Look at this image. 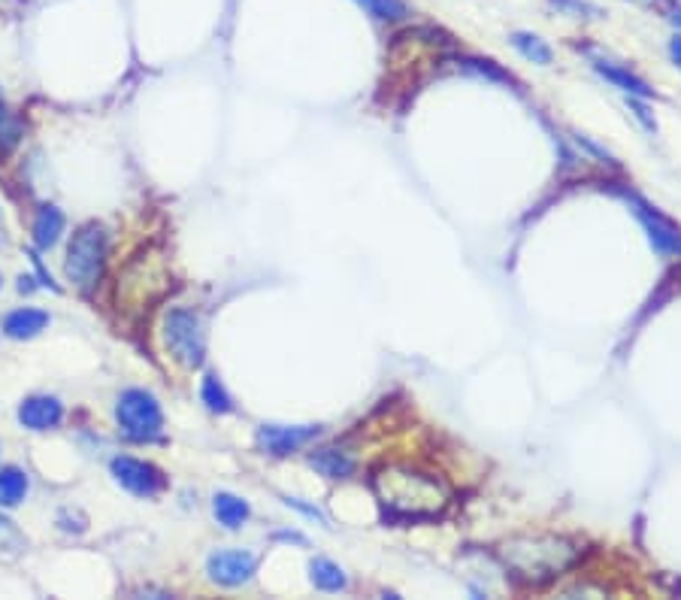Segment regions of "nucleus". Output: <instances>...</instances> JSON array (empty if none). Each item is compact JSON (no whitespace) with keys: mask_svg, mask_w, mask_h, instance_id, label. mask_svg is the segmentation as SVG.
Instances as JSON below:
<instances>
[{"mask_svg":"<svg viewBox=\"0 0 681 600\" xmlns=\"http://www.w3.org/2000/svg\"><path fill=\"white\" fill-rule=\"evenodd\" d=\"M373 491L379 497L388 522L436 519L448 504V491L436 476L403 467V464H388V467L376 470Z\"/></svg>","mask_w":681,"mask_h":600,"instance_id":"f257e3e1","label":"nucleus"},{"mask_svg":"<svg viewBox=\"0 0 681 600\" xmlns=\"http://www.w3.org/2000/svg\"><path fill=\"white\" fill-rule=\"evenodd\" d=\"M497 555L515 582L545 585L576 564L579 546L570 537H557V534H524V537L506 540L497 549Z\"/></svg>","mask_w":681,"mask_h":600,"instance_id":"f03ea898","label":"nucleus"},{"mask_svg":"<svg viewBox=\"0 0 681 600\" xmlns=\"http://www.w3.org/2000/svg\"><path fill=\"white\" fill-rule=\"evenodd\" d=\"M103 264H106V231L94 222L82 225L73 234L64 258V273L70 285L82 294H91L103 276Z\"/></svg>","mask_w":681,"mask_h":600,"instance_id":"7ed1b4c3","label":"nucleus"},{"mask_svg":"<svg viewBox=\"0 0 681 600\" xmlns=\"http://www.w3.org/2000/svg\"><path fill=\"white\" fill-rule=\"evenodd\" d=\"M116 419H119V428L128 440H137V443H146V440H155L161 437V428H164V413H161V404L155 400V394L143 391V388H128L119 404H116Z\"/></svg>","mask_w":681,"mask_h":600,"instance_id":"20e7f679","label":"nucleus"},{"mask_svg":"<svg viewBox=\"0 0 681 600\" xmlns=\"http://www.w3.org/2000/svg\"><path fill=\"white\" fill-rule=\"evenodd\" d=\"M164 343L179 364L200 367L206 358V331L200 316L191 310H170L164 319Z\"/></svg>","mask_w":681,"mask_h":600,"instance_id":"39448f33","label":"nucleus"},{"mask_svg":"<svg viewBox=\"0 0 681 600\" xmlns=\"http://www.w3.org/2000/svg\"><path fill=\"white\" fill-rule=\"evenodd\" d=\"M627 200H630V207H633L636 219L642 222V228L648 231L651 246H654L660 255H678V258H681V228H678L672 219H666L657 207L645 204L642 197L630 194Z\"/></svg>","mask_w":681,"mask_h":600,"instance_id":"423d86ee","label":"nucleus"},{"mask_svg":"<svg viewBox=\"0 0 681 600\" xmlns=\"http://www.w3.org/2000/svg\"><path fill=\"white\" fill-rule=\"evenodd\" d=\"M112 476H116V482L125 491H131L137 497H155L167 488V476L155 464L140 461V458H128V455L112 461Z\"/></svg>","mask_w":681,"mask_h":600,"instance_id":"0eeeda50","label":"nucleus"},{"mask_svg":"<svg viewBox=\"0 0 681 600\" xmlns=\"http://www.w3.org/2000/svg\"><path fill=\"white\" fill-rule=\"evenodd\" d=\"M255 570H258V558L243 549H224V552L209 555V561H206L209 579L218 585H227V588L246 585L255 576Z\"/></svg>","mask_w":681,"mask_h":600,"instance_id":"6e6552de","label":"nucleus"},{"mask_svg":"<svg viewBox=\"0 0 681 600\" xmlns=\"http://www.w3.org/2000/svg\"><path fill=\"white\" fill-rule=\"evenodd\" d=\"M321 434L318 425H261L258 428V449L276 458L294 455L306 443H312Z\"/></svg>","mask_w":681,"mask_h":600,"instance_id":"1a4fd4ad","label":"nucleus"},{"mask_svg":"<svg viewBox=\"0 0 681 600\" xmlns=\"http://www.w3.org/2000/svg\"><path fill=\"white\" fill-rule=\"evenodd\" d=\"M64 419V404L49 394H34L19 407V422L31 431H52Z\"/></svg>","mask_w":681,"mask_h":600,"instance_id":"9d476101","label":"nucleus"},{"mask_svg":"<svg viewBox=\"0 0 681 600\" xmlns=\"http://www.w3.org/2000/svg\"><path fill=\"white\" fill-rule=\"evenodd\" d=\"M594 70H597L606 82H612L615 88H621V91L630 94V97H651V85H648L642 76H636L630 67H624V64L597 58V61H594Z\"/></svg>","mask_w":681,"mask_h":600,"instance_id":"9b49d317","label":"nucleus"},{"mask_svg":"<svg viewBox=\"0 0 681 600\" xmlns=\"http://www.w3.org/2000/svg\"><path fill=\"white\" fill-rule=\"evenodd\" d=\"M212 513H215V522L227 531H237L249 522L252 516V507L246 504L243 497L231 494V491H218L212 497Z\"/></svg>","mask_w":681,"mask_h":600,"instance_id":"f8f14e48","label":"nucleus"},{"mask_svg":"<svg viewBox=\"0 0 681 600\" xmlns=\"http://www.w3.org/2000/svg\"><path fill=\"white\" fill-rule=\"evenodd\" d=\"M309 464H312V470H318L324 479H349V476H355V470H358L355 458H352L349 452H343V449H318V452L309 455Z\"/></svg>","mask_w":681,"mask_h":600,"instance_id":"ddd939ff","label":"nucleus"},{"mask_svg":"<svg viewBox=\"0 0 681 600\" xmlns=\"http://www.w3.org/2000/svg\"><path fill=\"white\" fill-rule=\"evenodd\" d=\"M46 325H49V313L34 310V307H22V310H16V313L7 316L4 334L13 337V340H31V337L43 334Z\"/></svg>","mask_w":681,"mask_h":600,"instance_id":"4468645a","label":"nucleus"},{"mask_svg":"<svg viewBox=\"0 0 681 600\" xmlns=\"http://www.w3.org/2000/svg\"><path fill=\"white\" fill-rule=\"evenodd\" d=\"M28 473L22 467H0V507H19L28 497Z\"/></svg>","mask_w":681,"mask_h":600,"instance_id":"2eb2a0df","label":"nucleus"},{"mask_svg":"<svg viewBox=\"0 0 681 600\" xmlns=\"http://www.w3.org/2000/svg\"><path fill=\"white\" fill-rule=\"evenodd\" d=\"M64 234V213L58 207H40L34 219V243L40 249H52Z\"/></svg>","mask_w":681,"mask_h":600,"instance_id":"dca6fc26","label":"nucleus"},{"mask_svg":"<svg viewBox=\"0 0 681 600\" xmlns=\"http://www.w3.org/2000/svg\"><path fill=\"white\" fill-rule=\"evenodd\" d=\"M309 576H312V585L318 591H343L349 585L346 570L339 567L336 561H330V558H315L309 564Z\"/></svg>","mask_w":681,"mask_h":600,"instance_id":"f3484780","label":"nucleus"},{"mask_svg":"<svg viewBox=\"0 0 681 600\" xmlns=\"http://www.w3.org/2000/svg\"><path fill=\"white\" fill-rule=\"evenodd\" d=\"M512 46L527 58V61H533V64H551L554 61V52H551V46L539 37V34H530V31H515L512 34Z\"/></svg>","mask_w":681,"mask_h":600,"instance_id":"a211bd4d","label":"nucleus"},{"mask_svg":"<svg viewBox=\"0 0 681 600\" xmlns=\"http://www.w3.org/2000/svg\"><path fill=\"white\" fill-rule=\"evenodd\" d=\"M200 397L209 413H231L234 410V400L231 394H227V388L221 385V379L215 373H206L203 376V385H200Z\"/></svg>","mask_w":681,"mask_h":600,"instance_id":"6ab92c4d","label":"nucleus"},{"mask_svg":"<svg viewBox=\"0 0 681 600\" xmlns=\"http://www.w3.org/2000/svg\"><path fill=\"white\" fill-rule=\"evenodd\" d=\"M355 4L379 22H400L409 13L403 0H355Z\"/></svg>","mask_w":681,"mask_h":600,"instance_id":"aec40b11","label":"nucleus"},{"mask_svg":"<svg viewBox=\"0 0 681 600\" xmlns=\"http://www.w3.org/2000/svg\"><path fill=\"white\" fill-rule=\"evenodd\" d=\"M19 140H22V122L16 119L13 110H7L4 104H0V149L10 152V149L19 146Z\"/></svg>","mask_w":681,"mask_h":600,"instance_id":"412c9836","label":"nucleus"},{"mask_svg":"<svg viewBox=\"0 0 681 600\" xmlns=\"http://www.w3.org/2000/svg\"><path fill=\"white\" fill-rule=\"evenodd\" d=\"M548 4L563 13V16H573V19H597L600 10L594 4H588V0H548Z\"/></svg>","mask_w":681,"mask_h":600,"instance_id":"4be33fe9","label":"nucleus"},{"mask_svg":"<svg viewBox=\"0 0 681 600\" xmlns=\"http://www.w3.org/2000/svg\"><path fill=\"white\" fill-rule=\"evenodd\" d=\"M25 549V537L13 528L10 519L0 516V552H22Z\"/></svg>","mask_w":681,"mask_h":600,"instance_id":"5701e85b","label":"nucleus"},{"mask_svg":"<svg viewBox=\"0 0 681 600\" xmlns=\"http://www.w3.org/2000/svg\"><path fill=\"white\" fill-rule=\"evenodd\" d=\"M642 100H645V97H630V94H627V104H630L633 116H636V119H639L648 131H654V128H657V125H654V116H651V110L642 104Z\"/></svg>","mask_w":681,"mask_h":600,"instance_id":"b1692460","label":"nucleus"},{"mask_svg":"<svg viewBox=\"0 0 681 600\" xmlns=\"http://www.w3.org/2000/svg\"><path fill=\"white\" fill-rule=\"evenodd\" d=\"M285 507H291V510H300L303 516H309V519H315V522H327L324 519V513L318 510V507H309V504H303V500H297V497H285Z\"/></svg>","mask_w":681,"mask_h":600,"instance_id":"393cba45","label":"nucleus"},{"mask_svg":"<svg viewBox=\"0 0 681 600\" xmlns=\"http://www.w3.org/2000/svg\"><path fill=\"white\" fill-rule=\"evenodd\" d=\"M669 58H672V64L681 70V37H678V34L669 40Z\"/></svg>","mask_w":681,"mask_h":600,"instance_id":"a878e982","label":"nucleus"},{"mask_svg":"<svg viewBox=\"0 0 681 600\" xmlns=\"http://www.w3.org/2000/svg\"><path fill=\"white\" fill-rule=\"evenodd\" d=\"M276 540H285V543H297V546H306V537H303V534H297V531H282V534H276Z\"/></svg>","mask_w":681,"mask_h":600,"instance_id":"bb28decb","label":"nucleus"},{"mask_svg":"<svg viewBox=\"0 0 681 600\" xmlns=\"http://www.w3.org/2000/svg\"><path fill=\"white\" fill-rule=\"evenodd\" d=\"M0 246H7V225H4V213H0Z\"/></svg>","mask_w":681,"mask_h":600,"instance_id":"cd10ccee","label":"nucleus"},{"mask_svg":"<svg viewBox=\"0 0 681 600\" xmlns=\"http://www.w3.org/2000/svg\"><path fill=\"white\" fill-rule=\"evenodd\" d=\"M669 19H672V25H678V28H681V4L672 10V16H669Z\"/></svg>","mask_w":681,"mask_h":600,"instance_id":"c85d7f7f","label":"nucleus"},{"mask_svg":"<svg viewBox=\"0 0 681 600\" xmlns=\"http://www.w3.org/2000/svg\"><path fill=\"white\" fill-rule=\"evenodd\" d=\"M0 285H4V279H0Z\"/></svg>","mask_w":681,"mask_h":600,"instance_id":"c756f323","label":"nucleus"}]
</instances>
